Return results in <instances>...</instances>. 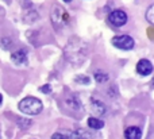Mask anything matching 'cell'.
<instances>
[{"instance_id":"1","label":"cell","mask_w":154,"mask_h":139,"mask_svg":"<svg viewBox=\"0 0 154 139\" xmlns=\"http://www.w3.org/2000/svg\"><path fill=\"white\" fill-rule=\"evenodd\" d=\"M43 105L41 103L39 99H35V97H24L20 103H19V110L22 111L26 115H38V113L42 111Z\"/></svg>"},{"instance_id":"2","label":"cell","mask_w":154,"mask_h":139,"mask_svg":"<svg viewBox=\"0 0 154 139\" xmlns=\"http://www.w3.org/2000/svg\"><path fill=\"white\" fill-rule=\"evenodd\" d=\"M112 45L122 50H131L134 47V39L128 35H116L112 38Z\"/></svg>"},{"instance_id":"3","label":"cell","mask_w":154,"mask_h":139,"mask_svg":"<svg viewBox=\"0 0 154 139\" xmlns=\"http://www.w3.org/2000/svg\"><path fill=\"white\" fill-rule=\"evenodd\" d=\"M108 20L112 26L122 27L123 24H126V22H127V15H126V12L122 11V10H115L109 14Z\"/></svg>"},{"instance_id":"4","label":"cell","mask_w":154,"mask_h":139,"mask_svg":"<svg viewBox=\"0 0 154 139\" xmlns=\"http://www.w3.org/2000/svg\"><path fill=\"white\" fill-rule=\"evenodd\" d=\"M137 72L142 76H149L153 72V65L149 59H141L137 64Z\"/></svg>"},{"instance_id":"5","label":"cell","mask_w":154,"mask_h":139,"mask_svg":"<svg viewBox=\"0 0 154 139\" xmlns=\"http://www.w3.org/2000/svg\"><path fill=\"white\" fill-rule=\"evenodd\" d=\"M11 59H12V62L16 65H23L27 62V53L24 50H18V51H15V53H12Z\"/></svg>"},{"instance_id":"6","label":"cell","mask_w":154,"mask_h":139,"mask_svg":"<svg viewBox=\"0 0 154 139\" xmlns=\"http://www.w3.org/2000/svg\"><path fill=\"white\" fill-rule=\"evenodd\" d=\"M125 137H126V139H141L142 131L139 127H135V126L128 127L125 131Z\"/></svg>"},{"instance_id":"7","label":"cell","mask_w":154,"mask_h":139,"mask_svg":"<svg viewBox=\"0 0 154 139\" xmlns=\"http://www.w3.org/2000/svg\"><path fill=\"white\" fill-rule=\"evenodd\" d=\"M88 126H89L92 130H100V128H103L104 122L100 120V119H97V118H89L88 119Z\"/></svg>"},{"instance_id":"8","label":"cell","mask_w":154,"mask_h":139,"mask_svg":"<svg viewBox=\"0 0 154 139\" xmlns=\"http://www.w3.org/2000/svg\"><path fill=\"white\" fill-rule=\"evenodd\" d=\"M153 12H154V5H150L149 10H147V12H146V19H147V22H149L150 24H153V23H154Z\"/></svg>"},{"instance_id":"9","label":"cell","mask_w":154,"mask_h":139,"mask_svg":"<svg viewBox=\"0 0 154 139\" xmlns=\"http://www.w3.org/2000/svg\"><path fill=\"white\" fill-rule=\"evenodd\" d=\"M95 78H96V81H99V83H101V81H104V80H107V78H108V77H107V76L106 74H100V73H96V74H95Z\"/></svg>"},{"instance_id":"10","label":"cell","mask_w":154,"mask_h":139,"mask_svg":"<svg viewBox=\"0 0 154 139\" xmlns=\"http://www.w3.org/2000/svg\"><path fill=\"white\" fill-rule=\"evenodd\" d=\"M51 139H69L66 137V135L61 134V132H57V134H54L53 137H51Z\"/></svg>"},{"instance_id":"11","label":"cell","mask_w":154,"mask_h":139,"mask_svg":"<svg viewBox=\"0 0 154 139\" xmlns=\"http://www.w3.org/2000/svg\"><path fill=\"white\" fill-rule=\"evenodd\" d=\"M50 85H43L42 88H41V92H43V93H50Z\"/></svg>"},{"instance_id":"12","label":"cell","mask_w":154,"mask_h":139,"mask_svg":"<svg viewBox=\"0 0 154 139\" xmlns=\"http://www.w3.org/2000/svg\"><path fill=\"white\" fill-rule=\"evenodd\" d=\"M76 81H79V83H89V80H88V78H81V77H77Z\"/></svg>"},{"instance_id":"13","label":"cell","mask_w":154,"mask_h":139,"mask_svg":"<svg viewBox=\"0 0 154 139\" xmlns=\"http://www.w3.org/2000/svg\"><path fill=\"white\" fill-rule=\"evenodd\" d=\"M2 101H3V97H2V95H0V104H2Z\"/></svg>"},{"instance_id":"14","label":"cell","mask_w":154,"mask_h":139,"mask_svg":"<svg viewBox=\"0 0 154 139\" xmlns=\"http://www.w3.org/2000/svg\"><path fill=\"white\" fill-rule=\"evenodd\" d=\"M64 2H65V3H69V2H70V0H64Z\"/></svg>"}]
</instances>
